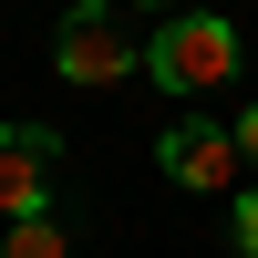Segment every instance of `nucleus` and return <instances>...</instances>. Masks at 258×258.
Masks as SVG:
<instances>
[{
	"label": "nucleus",
	"instance_id": "obj_1",
	"mask_svg": "<svg viewBox=\"0 0 258 258\" xmlns=\"http://www.w3.org/2000/svg\"><path fill=\"white\" fill-rule=\"evenodd\" d=\"M238 73V31H227L217 11H165V31L145 41V83H165V93H217V83Z\"/></svg>",
	"mask_w": 258,
	"mask_h": 258
},
{
	"label": "nucleus",
	"instance_id": "obj_6",
	"mask_svg": "<svg viewBox=\"0 0 258 258\" xmlns=\"http://www.w3.org/2000/svg\"><path fill=\"white\" fill-rule=\"evenodd\" d=\"M238 258H258V186L238 197Z\"/></svg>",
	"mask_w": 258,
	"mask_h": 258
},
{
	"label": "nucleus",
	"instance_id": "obj_2",
	"mask_svg": "<svg viewBox=\"0 0 258 258\" xmlns=\"http://www.w3.org/2000/svg\"><path fill=\"white\" fill-rule=\"evenodd\" d=\"M52 62H62V83L103 93V83L145 73V41L114 21V0H73V11H62V31H52Z\"/></svg>",
	"mask_w": 258,
	"mask_h": 258
},
{
	"label": "nucleus",
	"instance_id": "obj_5",
	"mask_svg": "<svg viewBox=\"0 0 258 258\" xmlns=\"http://www.w3.org/2000/svg\"><path fill=\"white\" fill-rule=\"evenodd\" d=\"M0 258H73V227H62V207H52V217H11Z\"/></svg>",
	"mask_w": 258,
	"mask_h": 258
},
{
	"label": "nucleus",
	"instance_id": "obj_4",
	"mask_svg": "<svg viewBox=\"0 0 258 258\" xmlns=\"http://www.w3.org/2000/svg\"><path fill=\"white\" fill-rule=\"evenodd\" d=\"M52 124H0V217H52Z\"/></svg>",
	"mask_w": 258,
	"mask_h": 258
},
{
	"label": "nucleus",
	"instance_id": "obj_3",
	"mask_svg": "<svg viewBox=\"0 0 258 258\" xmlns=\"http://www.w3.org/2000/svg\"><path fill=\"white\" fill-rule=\"evenodd\" d=\"M155 165L186 186V197H227L248 155H238V124H207V114H186V124H165V135H155Z\"/></svg>",
	"mask_w": 258,
	"mask_h": 258
},
{
	"label": "nucleus",
	"instance_id": "obj_8",
	"mask_svg": "<svg viewBox=\"0 0 258 258\" xmlns=\"http://www.w3.org/2000/svg\"><path fill=\"white\" fill-rule=\"evenodd\" d=\"M145 11H176V0H145Z\"/></svg>",
	"mask_w": 258,
	"mask_h": 258
},
{
	"label": "nucleus",
	"instance_id": "obj_7",
	"mask_svg": "<svg viewBox=\"0 0 258 258\" xmlns=\"http://www.w3.org/2000/svg\"><path fill=\"white\" fill-rule=\"evenodd\" d=\"M238 155L258 165V103H248V114H238Z\"/></svg>",
	"mask_w": 258,
	"mask_h": 258
}]
</instances>
